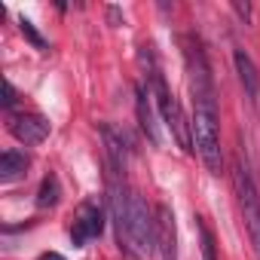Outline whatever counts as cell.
I'll list each match as a JSON object with an SVG mask.
<instances>
[{"label":"cell","instance_id":"9a60e30c","mask_svg":"<svg viewBox=\"0 0 260 260\" xmlns=\"http://www.w3.org/2000/svg\"><path fill=\"white\" fill-rule=\"evenodd\" d=\"M16 101H19L16 86H13L10 80H4V110H13V107H16Z\"/></svg>","mask_w":260,"mask_h":260},{"label":"cell","instance_id":"3957f363","mask_svg":"<svg viewBox=\"0 0 260 260\" xmlns=\"http://www.w3.org/2000/svg\"><path fill=\"white\" fill-rule=\"evenodd\" d=\"M233 190H236V202H239L245 233H248L251 248L260 260V181H257V175H254V169L242 150L233 159Z\"/></svg>","mask_w":260,"mask_h":260},{"label":"cell","instance_id":"ba28073f","mask_svg":"<svg viewBox=\"0 0 260 260\" xmlns=\"http://www.w3.org/2000/svg\"><path fill=\"white\" fill-rule=\"evenodd\" d=\"M233 64H236V74H239V83L245 89L248 104L260 113V74H257V64L251 61V55L245 49H236L233 52Z\"/></svg>","mask_w":260,"mask_h":260},{"label":"cell","instance_id":"30bf717a","mask_svg":"<svg viewBox=\"0 0 260 260\" xmlns=\"http://www.w3.org/2000/svg\"><path fill=\"white\" fill-rule=\"evenodd\" d=\"M28 166H31V156H28L25 150H16V147L4 150V156H0V181H4V184H13V181L25 178Z\"/></svg>","mask_w":260,"mask_h":260},{"label":"cell","instance_id":"e0dca14e","mask_svg":"<svg viewBox=\"0 0 260 260\" xmlns=\"http://www.w3.org/2000/svg\"><path fill=\"white\" fill-rule=\"evenodd\" d=\"M40 260H64V257H61V254H55V251H46Z\"/></svg>","mask_w":260,"mask_h":260},{"label":"cell","instance_id":"8992f818","mask_svg":"<svg viewBox=\"0 0 260 260\" xmlns=\"http://www.w3.org/2000/svg\"><path fill=\"white\" fill-rule=\"evenodd\" d=\"M101 233H104V211L95 199H86L77 208V217H74V226H71V242L86 245L89 239H98Z\"/></svg>","mask_w":260,"mask_h":260},{"label":"cell","instance_id":"5bb4252c","mask_svg":"<svg viewBox=\"0 0 260 260\" xmlns=\"http://www.w3.org/2000/svg\"><path fill=\"white\" fill-rule=\"evenodd\" d=\"M19 28H22V34H25V37H28V40H31V43L37 46V49H49V46H46V40H43V37L37 34V28H34V25H31L28 19H19Z\"/></svg>","mask_w":260,"mask_h":260},{"label":"cell","instance_id":"2e32d148","mask_svg":"<svg viewBox=\"0 0 260 260\" xmlns=\"http://www.w3.org/2000/svg\"><path fill=\"white\" fill-rule=\"evenodd\" d=\"M233 13H236L242 22H254V7H251V4H242V0H233Z\"/></svg>","mask_w":260,"mask_h":260},{"label":"cell","instance_id":"52a82bcc","mask_svg":"<svg viewBox=\"0 0 260 260\" xmlns=\"http://www.w3.org/2000/svg\"><path fill=\"white\" fill-rule=\"evenodd\" d=\"M10 132L22 144H40L49 135V122L40 113H13L10 116Z\"/></svg>","mask_w":260,"mask_h":260},{"label":"cell","instance_id":"7c38bea8","mask_svg":"<svg viewBox=\"0 0 260 260\" xmlns=\"http://www.w3.org/2000/svg\"><path fill=\"white\" fill-rule=\"evenodd\" d=\"M61 199V187H58V178L55 175H46L40 190H37V208H55Z\"/></svg>","mask_w":260,"mask_h":260},{"label":"cell","instance_id":"4fadbf2b","mask_svg":"<svg viewBox=\"0 0 260 260\" xmlns=\"http://www.w3.org/2000/svg\"><path fill=\"white\" fill-rule=\"evenodd\" d=\"M196 230H199V239H202V257L205 260H217V254H214V233L208 230L205 217H196Z\"/></svg>","mask_w":260,"mask_h":260},{"label":"cell","instance_id":"5b68a950","mask_svg":"<svg viewBox=\"0 0 260 260\" xmlns=\"http://www.w3.org/2000/svg\"><path fill=\"white\" fill-rule=\"evenodd\" d=\"M181 49H184V64H187V80H190V95L193 101L199 98H214V80H211V64L208 55L202 49V40L193 34L181 37Z\"/></svg>","mask_w":260,"mask_h":260},{"label":"cell","instance_id":"7a4b0ae2","mask_svg":"<svg viewBox=\"0 0 260 260\" xmlns=\"http://www.w3.org/2000/svg\"><path fill=\"white\" fill-rule=\"evenodd\" d=\"M190 132H193V147L205 169L211 175L223 172V150H220V125H217V101L214 98H199L193 101V119H190Z\"/></svg>","mask_w":260,"mask_h":260},{"label":"cell","instance_id":"9c48e42d","mask_svg":"<svg viewBox=\"0 0 260 260\" xmlns=\"http://www.w3.org/2000/svg\"><path fill=\"white\" fill-rule=\"evenodd\" d=\"M156 248L162 251V260H178V248H175V217L169 211V205L156 208Z\"/></svg>","mask_w":260,"mask_h":260},{"label":"cell","instance_id":"277c9868","mask_svg":"<svg viewBox=\"0 0 260 260\" xmlns=\"http://www.w3.org/2000/svg\"><path fill=\"white\" fill-rule=\"evenodd\" d=\"M153 248H156V217L147 208L144 196H138L132 190V202H128V242H125V251L141 260V257L153 254Z\"/></svg>","mask_w":260,"mask_h":260},{"label":"cell","instance_id":"8fae6325","mask_svg":"<svg viewBox=\"0 0 260 260\" xmlns=\"http://www.w3.org/2000/svg\"><path fill=\"white\" fill-rule=\"evenodd\" d=\"M150 98H153V92H150V86H138V119H141V128H144V135L153 141V144H159V128H156V119H153V107H150Z\"/></svg>","mask_w":260,"mask_h":260},{"label":"cell","instance_id":"6da1fadb","mask_svg":"<svg viewBox=\"0 0 260 260\" xmlns=\"http://www.w3.org/2000/svg\"><path fill=\"white\" fill-rule=\"evenodd\" d=\"M138 58H141V64L147 68V86H150V92H153V101H156V107H159V116H162L166 128L172 132L175 144H178L184 153H190V150H193L190 122L184 119V110H181L178 98L172 95V89H169V83H166V77H162V68H159V61H156L153 46H141V55H138Z\"/></svg>","mask_w":260,"mask_h":260}]
</instances>
